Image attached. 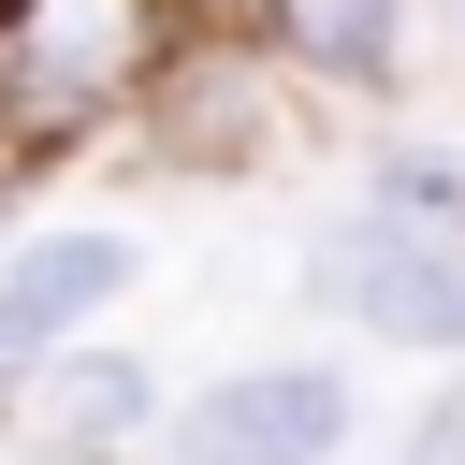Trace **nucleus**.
Instances as JSON below:
<instances>
[{
    "label": "nucleus",
    "mask_w": 465,
    "mask_h": 465,
    "mask_svg": "<svg viewBox=\"0 0 465 465\" xmlns=\"http://www.w3.org/2000/svg\"><path fill=\"white\" fill-rule=\"evenodd\" d=\"M392 465H465V378H436V392L407 407V436H392Z\"/></svg>",
    "instance_id": "8"
},
{
    "label": "nucleus",
    "mask_w": 465,
    "mask_h": 465,
    "mask_svg": "<svg viewBox=\"0 0 465 465\" xmlns=\"http://www.w3.org/2000/svg\"><path fill=\"white\" fill-rule=\"evenodd\" d=\"M145 276V247L116 232V218H58V232H15L0 247V349H15V378L44 363V349H87L102 320H116V291Z\"/></svg>",
    "instance_id": "6"
},
{
    "label": "nucleus",
    "mask_w": 465,
    "mask_h": 465,
    "mask_svg": "<svg viewBox=\"0 0 465 465\" xmlns=\"http://www.w3.org/2000/svg\"><path fill=\"white\" fill-rule=\"evenodd\" d=\"M363 407H349V363H232L174 407V465H349Z\"/></svg>",
    "instance_id": "3"
},
{
    "label": "nucleus",
    "mask_w": 465,
    "mask_h": 465,
    "mask_svg": "<svg viewBox=\"0 0 465 465\" xmlns=\"http://www.w3.org/2000/svg\"><path fill=\"white\" fill-rule=\"evenodd\" d=\"M218 0H0V174L131 145Z\"/></svg>",
    "instance_id": "1"
},
{
    "label": "nucleus",
    "mask_w": 465,
    "mask_h": 465,
    "mask_svg": "<svg viewBox=\"0 0 465 465\" xmlns=\"http://www.w3.org/2000/svg\"><path fill=\"white\" fill-rule=\"evenodd\" d=\"M450 15H465V0H450Z\"/></svg>",
    "instance_id": "10"
},
{
    "label": "nucleus",
    "mask_w": 465,
    "mask_h": 465,
    "mask_svg": "<svg viewBox=\"0 0 465 465\" xmlns=\"http://www.w3.org/2000/svg\"><path fill=\"white\" fill-rule=\"evenodd\" d=\"M0 421H15V450L29 465H131L145 436H174V392H160V363L145 349H44L15 392H0Z\"/></svg>",
    "instance_id": "5"
},
{
    "label": "nucleus",
    "mask_w": 465,
    "mask_h": 465,
    "mask_svg": "<svg viewBox=\"0 0 465 465\" xmlns=\"http://www.w3.org/2000/svg\"><path fill=\"white\" fill-rule=\"evenodd\" d=\"M218 15L262 29L305 87H349V102H392L407 44H421V0H218Z\"/></svg>",
    "instance_id": "7"
},
{
    "label": "nucleus",
    "mask_w": 465,
    "mask_h": 465,
    "mask_svg": "<svg viewBox=\"0 0 465 465\" xmlns=\"http://www.w3.org/2000/svg\"><path fill=\"white\" fill-rule=\"evenodd\" d=\"M305 305H334V320L378 334V349L465 363V232H450V218H407V203H378V189H349V218L305 247Z\"/></svg>",
    "instance_id": "2"
},
{
    "label": "nucleus",
    "mask_w": 465,
    "mask_h": 465,
    "mask_svg": "<svg viewBox=\"0 0 465 465\" xmlns=\"http://www.w3.org/2000/svg\"><path fill=\"white\" fill-rule=\"evenodd\" d=\"M276 73H291V58H276L262 29L218 15V29L174 58V87L145 102L131 145H145L160 174H262V160H276Z\"/></svg>",
    "instance_id": "4"
},
{
    "label": "nucleus",
    "mask_w": 465,
    "mask_h": 465,
    "mask_svg": "<svg viewBox=\"0 0 465 465\" xmlns=\"http://www.w3.org/2000/svg\"><path fill=\"white\" fill-rule=\"evenodd\" d=\"M0 392H15V349H0Z\"/></svg>",
    "instance_id": "9"
}]
</instances>
